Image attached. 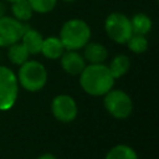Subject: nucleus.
Segmentation results:
<instances>
[{"label":"nucleus","instance_id":"obj_17","mask_svg":"<svg viewBox=\"0 0 159 159\" xmlns=\"http://www.w3.org/2000/svg\"><path fill=\"white\" fill-rule=\"evenodd\" d=\"M106 159H138L137 153L128 145L119 144L113 147L106 155Z\"/></svg>","mask_w":159,"mask_h":159},{"label":"nucleus","instance_id":"obj_9","mask_svg":"<svg viewBox=\"0 0 159 159\" xmlns=\"http://www.w3.org/2000/svg\"><path fill=\"white\" fill-rule=\"evenodd\" d=\"M61 66L70 75H80L84 68V58L76 50H67L61 55Z\"/></svg>","mask_w":159,"mask_h":159},{"label":"nucleus","instance_id":"obj_21","mask_svg":"<svg viewBox=\"0 0 159 159\" xmlns=\"http://www.w3.org/2000/svg\"><path fill=\"white\" fill-rule=\"evenodd\" d=\"M37 159H56V157H53L52 154H43V155L39 157Z\"/></svg>","mask_w":159,"mask_h":159},{"label":"nucleus","instance_id":"obj_22","mask_svg":"<svg viewBox=\"0 0 159 159\" xmlns=\"http://www.w3.org/2000/svg\"><path fill=\"white\" fill-rule=\"evenodd\" d=\"M62 1H65V2H73V1H76V0H62Z\"/></svg>","mask_w":159,"mask_h":159},{"label":"nucleus","instance_id":"obj_20","mask_svg":"<svg viewBox=\"0 0 159 159\" xmlns=\"http://www.w3.org/2000/svg\"><path fill=\"white\" fill-rule=\"evenodd\" d=\"M5 11H6L5 5H4V2H1V1H0V17H2V16L5 15Z\"/></svg>","mask_w":159,"mask_h":159},{"label":"nucleus","instance_id":"obj_18","mask_svg":"<svg viewBox=\"0 0 159 159\" xmlns=\"http://www.w3.org/2000/svg\"><path fill=\"white\" fill-rule=\"evenodd\" d=\"M128 48L134 52V53H143L148 48V40L145 35H138V34H132V36L128 39L125 42Z\"/></svg>","mask_w":159,"mask_h":159},{"label":"nucleus","instance_id":"obj_12","mask_svg":"<svg viewBox=\"0 0 159 159\" xmlns=\"http://www.w3.org/2000/svg\"><path fill=\"white\" fill-rule=\"evenodd\" d=\"M84 60L89 63H103L108 56L107 48L98 42H87L84 46Z\"/></svg>","mask_w":159,"mask_h":159},{"label":"nucleus","instance_id":"obj_4","mask_svg":"<svg viewBox=\"0 0 159 159\" xmlns=\"http://www.w3.org/2000/svg\"><path fill=\"white\" fill-rule=\"evenodd\" d=\"M104 30L111 40L117 43H125L132 36L130 19L123 12H111L104 20Z\"/></svg>","mask_w":159,"mask_h":159},{"label":"nucleus","instance_id":"obj_1","mask_svg":"<svg viewBox=\"0 0 159 159\" xmlns=\"http://www.w3.org/2000/svg\"><path fill=\"white\" fill-rule=\"evenodd\" d=\"M82 88L92 96H102L112 89L114 78L104 63H89L80 73Z\"/></svg>","mask_w":159,"mask_h":159},{"label":"nucleus","instance_id":"obj_2","mask_svg":"<svg viewBox=\"0 0 159 159\" xmlns=\"http://www.w3.org/2000/svg\"><path fill=\"white\" fill-rule=\"evenodd\" d=\"M91 39V27L82 19L67 20L60 30V40L65 50H80Z\"/></svg>","mask_w":159,"mask_h":159},{"label":"nucleus","instance_id":"obj_8","mask_svg":"<svg viewBox=\"0 0 159 159\" xmlns=\"http://www.w3.org/2000/svg\"><path fill=\"white\" fill-rule=\"evenodd\" d=\"M53 116L61 122H72L77 116V106L72 97L67 94L56 96L51 104Z\"/></svg>","mask_w":159,"mask_h":159},{"label":"nucleus","instance_id":"obj_13","mask_svg":"<svg viewBox=\"0 0 159 159\" xmlns=\"http://www.w3.org/2000/svg\"><path fill=\"white\" fill-rule=\"evenodd\" d=\"M130 25H132V32L133 34L147 35L152 30L153 22L148 15H145L143 12H138L130 17Z\"/></svg>","mask_w":159,"mask_h":159},{"label":"nucleus","instance_id":"obj_3","mask_svg":"<svg viewBox=\"0 0 159 159\" xmlns=\"http://www.w3.org/2000/svg\"><path fill=\"white\" fill-rule=\"evenodd\" d=\"M47 80V72L42 63L37 61H26L20 65L17 82L30 92L40 91Z\"/></svg>","mask_w":159,"mask_h":159},{"label":"nucleus","instance_id":"obj_6","mask_svg":"<svg viewBox=\"0 0 159 159\" xmlns=\"http://www.w3.org/2000/svg\"><path fill=\"white\" fill-rule=\"evenodd\" d=\"M104 106L106 109L118 119L127 118L133 108L130 97L120 89L108 91L104 97Z\"/></svg>","mask_w":159,"mask_h":159},{"label":"nucleus","instance_id":"obj_14","mask_svg":"<svg viewBox=\"0 0 159 159\" xmlns=\"http://www.w3.org/2000/svg\"><path fill=\"white\" fill-rule=\"evenodd\" d=\"M11 12H12V17H15L21 22L29 21L34 14L29 0H17L11 2Z\"/></svg>","mask_w":159,"mask_h":159},{"label":"nucleus","instance_id":"obj_5","mask_svg":"<svg viewBox=\"0 0 159 159\" xmlns=\"http://www.w3.org/2000/svg\"><path fill=\"white\" fill-rule=\"evenodd\" d=\"M19 82L15 73L6 66H0V111L10 109L17 97Z\"/></svg>","mask_w":159,"mask_h":159},{"label":"nucleus","instance_id":"obj_7","mask_svg":"<svg viewBox=\"0 0 159 159\" xmlns=\"http://www.w3.org/2000/svg\"><path fill=\"white\" fill-rule=\"evenodd\" d=\"M27 26L26 22H21L12 16L4 15L0 17V47H9L20 41Z\"/></svg>","mask_w":159,"mask_h":159},{"label":"nucleus","instance_id":"obj_10","mask_svg":"<svg viewBox=\"0 0 159 159\" xmlns=\"http://www.w3.org/2000/svg\"><path fill=\"white\" fill-rule=\"evenodd\" d=\"M42 41H43L42 35L37 30L31 29L30 26L26 27V30L21 36V43L26 47L30 55H36L41 52Z\"/></svg>","mask_w":159,"mask_h":159},{"label":"nucleus","instance_id":"obj_16","mask_svg":"<svg viewBox=\"0 0 159 159\" xmlns=\"http://www.w3.org/2000/svg\"><path fill=\"white\" fill-rule=\"evenodd\" d=\"M29 51L26 50V47L20 42H15L12 45L9 46V50H7V57L9 60L15 63V65H22L24 62H26L29 60Z\"/></svg>","mask_w":159,"mask_h":159},{"label":"nucleus","instance_id":"obj_19","mask_svg":"<svg viewBox=\"0 0 159 159\" xmlns=\"http://www.w3.org/2000/svg\"><path fill=\"white\" fill-rule=\"evenodd\" d=\"M29 2L32 7V11L39 14L51 12L57 5V0H29Z\"/></svg>","mask_w":159,"mask_h":159},{"label":"nucleus","instance_id":"obj_15","mask_svg":"<svg viewBox=\"0 0 159 159\" xmlns=\"http://www.w3.org/2000/svg\"><path fill=\"white\" fill-rule=\"evenodd\" d=\"M129 66H130L129 57H128L127 55L120 53V55H117V56L112 60V62H111V65L108 66V68H109V71H111L113 78L116 80V78H118V77H122L124 73H127V71L129 70Z\"/></svg>","mask_w":159,"mask_h":159},{"label":"nucleus","instance_id":"obj_11","mask_svg":"<svg viewBox=\"0 0 159 159\" xmlns=\"http://www.w3.org/2000/svg\"><path fill=\"white\" fill-rule=\"evenodd\" d=\"M63 52H65V47L60 37L50 36V37L43 39L42 46H41V53L45 57L50 60H56V58H60Z\"/></svg>","mask_w":159,"mask_h":159},{"label":"nucleus","instance_id":"obj_23","mask_svg":"<svg viewBox=\"0 0 159 159\" xmlns=\"http://www.w3.org/2000/svg\"><path fill=\"white\" fill-rule=\"evenodd\" d=\"M5 1H9V2H14V1H17V0H5Z\"/></svg>","mask_w":159,"mask_h":159}]
</instances>
